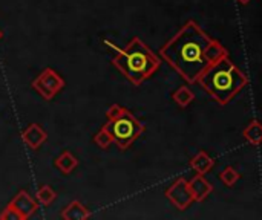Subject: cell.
I'll return each mask as SVG.
<instances>
[{
  "label": "cell",
  "instance_id": "14",
  "mask_svg": "<svg viewBox=\"0 0 262 220\" xmlns=\"http://www.w3.org/2000/svg\"><path fill=\"white\" fill-rule=\"evenodd\" d=\"M172 100L180 106V107H187V106H190L192 103H193V100H195V93H193V90L189 87V86H181V87H178L173 93H172Z\"/></svg>",
  "mask_w": 262,
  "mask_h": 220
},
{
  "label": "cell",
  "instance_id": "5",
  "mask_svg": "<svg viewBox=\"0 0 262 220\" xmlns=\"http://www.w3.org/2000/svg\"><path fill=\"white\" fill-rule=\"evenodd\" d=\"M32 89L46 101L54 100V96L64 87V80L52 67H46L41 74L32 81Z\"/></svg>",
  "mask_w": 262,
  "mask_h": 220
},
{
  "label": "cell",
  "instance_id": "3",
  "mask_svg": "<svg viewBox=\"0 0 262 220\" xmlns=\"http://www.w3.org/2000/svg\"><path fill=\"white\" fill-rule=\"evenodd\" d=\"M104 44L117 51V55L112 58V64L135 87H140V84L149 80L161 66V60L138 37H134L126 47H118L106 40Z\"/></svg>",
  "mask_w": 262,
  "mask_h": 220
},
{
  "label": "cell",
  "instance_id": "13",
  "mask_svg": "<svg viewBox=\"0 0 262 220\" xmlns=\"http://www.w3.org/2000/svg\"><path fill=\"white\" fill-rule=\"evenodd\" d=\"M243 136L247 142H250L255 147H259L262 141V126L258 119H252L247 127L243 130Z\"/></svg>",
  "mask_w": 262,
  "mask_h": 220
},
{
  "label": "cell",
  "instance_id": "12",
  "mask_svg": "<svg viewBox=\"0 0 262 220\" xmlns=\"http://www.w3.org/2000/svg\"><path fill=\"white\" fill-rule=\"evenodd\" d=\"M54 165L63 173V175H71L77 167H78V159L68 150H64L60 156L55 158Z\"/></svg>",
  "mask_w": 262,
  "mask_h": 220
},
{
  "label": "cell",
  "instance_id": "16",
  "mask_svg": "<svg viewBox=\"0 0 262 220\" xmlns=\"http://www.w3.org/2000/svg\"><path fill=\"white\" fill-rule=\"evenodd\" d=\"M220 179L226 187H235V184L241 179V173H238V170H235L233 167H226L220 173Z\"/></svg>",
  "mask_w": 262,
  "mask_h": 220
},
{
  "label": "cell",
  "instance_id": "1",
  "mask_svg": "<svg viewBox=\"0 0 262 220\" xmlns=\"http://www.w3.org/2000/svg\"><path fill=\"white\" fill-rule=\"evenodd\" d=\"M226 54H229V51L218 40L210 37L195 20H187L160 49L161 58L189 84H195L201 72L212 61Z\"/></svg>",
  "mask_w": 262,
  "mask_h": 220
},
{
  "label": "cell",
  "instance_id": "6",
  "mask_svg": "<svg viewBox=\"0 0 262 220\" xmlns=\"http://www.w3.org/2000/svg\"><path fill=\"white\" fill-rule=\"evenodd\" d=\"M166 198L170 201V204L180 210V211H184L187 210L193 199H192V194H190V190H189V185H187V181L184 178H178L167 190H166Z\"/></svg>",
  "mask_w": 262,
  "mask_h": 220
},
{
  "label": "cell",
  "instance_id": "18",
  "mask_svg": "<svg viewBox=\"0 0 262 220\" xmlns=\"http://www.w3.org/2000/svg\"><path fill=\"white\" fill-rule=\"evenodd\" d=\"M238 3H241V5H247V3H250L252 0H236Z\"/></svg>",
  "mask_w": 262,
  "mask_h": 220
},
{
  "label": "cell",
  "instance_id": "2",
  "mask_svg": "<svg viewBox=\"0 0 262 220\" xmlns=\"http://www.w3.org/2000/svg\"><path fill=\"white\" fill-rule=\"evenodd\" d=\"M196 83L218 104L227 106L249 84V78L226 54L212 61L201 72Z\"/></svg>",
  "mask_w": 262,
  "mask_h": 220
},
{
  "label": "cell",
  "instance_id": "15",
  "mask_svg": "<svg viewBox=\"0 0 262 220\" xmlns=\"http://www.w3.org/2000/svg\"><path fill=\"white\" fill-rule=\"evenodd\" d=\"M57 199V193L49 187V185H41L38 190H37V202L48 207L51 205L54 201Z\"/></svg>",
  "mask_w": 262,
  "mask_h": 220
},
{
  "label": "cell",
  "instance_id": "8",
  "mask_svg": "<svg viewBox=\"0 0 262 220\" xmlns=\"http://www.w3.org/2000/svg\"><path fill=\"white\" fill-rule=\"evenodd\" d=\"M21 141L28 149L38 150L48 141V133L45 132V129H41V126H38L37 123H32L23 130Z\"/></svg>",
  "mask_w": 262,
  "mask_h": 220
},
{
  "label": "cell",
  "instance_id": "7",
  "mask_svg": "<svg viewBox=\"0 0 262 220\" xmlns=\"http://www.w3.org/2000/svg\"><path fill=\"white\" fill-rule=\"evenodd\" d=\"M8 205L18 214L20 220H28L38 210V202L34 198H31V194L26 190H20Z\"/></svg>",
  "mask_w": 262,
  "mask_h": 220
},
{
  "label": "cell",
  "instance_id": "11",
  "mask_svg": "<svg viewBox=\"0 0 262 220\" xmlns=\"http://www.w3.org/2000/svg\"><path fill=\"white\" fill-rule=\"evenodd\" d=\"M189 165L198 173V175H207L213 167H215V161L209 156L207 152L201 150L198 152L189 162Z\"/></svg>",
  "mask_w": 262,
  "mask_h": 220
},
{
  "label": "cell",
  "instance_id": "17",
  "mask_svg": "<svg viewBox=\"0 0 262 220\" xmlns=\"http://www.w3.org/2000/svg\"><path fill=\"white\" fill-rule=\"evenodd\" d=\"M94 142H95L100 149H103V150H107V149L112 145V139H111V136L107 135V132H106L104 129H100V130L94 135Z\"/></svg>",
  "mask_w": 262,
  "mask_h": 220
},
{
  "label": "cell",
  "instance_id": "4",
  "mask_svg": "<svg viewBox=\"0 0 262 220\" xmlns=\"http://www.w3.org/2000/svg\"><path fill=\"white\" fill-rule=\"evenodd\" d=\"M106 118L107 123L103 124L101 129L107 132L112 144H115L121 152L127 150L144 133V124L137 119L130 110L120 104H112L106 112Z\"/></svg>",
  "mask_w": 262,
  "mask_h": 220
},
{
  "label": "cell",
  "instance_id": "9",
  "mask_svg": "<svg viewBox=\"0 0 262 220\" xmlns=\"http://www.w3.org/2000/svg\"><path fill=\"white\" fill-rule=\"evenodd\" d=\"M187 185L193 202H204L213 193V185L204 178V175H196L187 182Z\"/></svg>",
  "mask_w": 262,
  "mask_h": 220
},
{
  "label": "cell",
  "instance_id": "10",
  "mask_svg": "<svg viewBox=\"0 0 262 220\" xmlns=\"http://www.w3.org/2000/svg\"><path fill=\"white\" fill-rule=\"evenodd\" d=\"M91 217V211L78 201H72L61 211V219L64 220H86Z\"/></svg>",
  "mask_w": 262,
  "mask_h": 220
},
{
  "label": "cell",
  "instance_id": "19",
  "mask_svg": "<svg viewBox=\"0 0 262 220\" xmlns=\"http://www.w3.org/2000/svg\"><path fill=\"white\" fill-rule=\"evenodd\" d=\"M2 38H3V32L0 31V40H2Z\"/></svg>",
  "mask_w": 262,
  "mask_h": 220
}]
</instances>
